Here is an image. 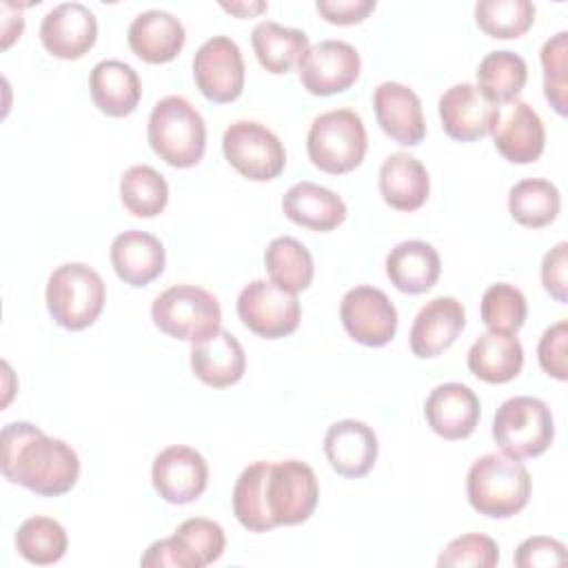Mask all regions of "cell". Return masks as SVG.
Here are the masks:
<instances>
[{
  "label": "cell",
  "mask_w": 568,
  "mask_h": 568,
  "mask_svg": "<svg viewBox=\"0 0 568 568\" xmlns=\"http://www.w3.org/2000/svg\"><path fill=\"white\" fill-rule=\"evenodd\" d=\"M2 475L42 497L69 493L80 477L78 453L31 422H11L0 433Z\"/></svg>",
  "instance_id": "obj_1"
},
{
  "label": "cell",
  "mask_w": 568,
  "mask_h": 568,
  "mask_svg": "<svg viewBox=\"0 0 568 568\" xmlns=\"http://www.w3.org/2000/svg\"><path fill=\"white\" fill-rule=\"evenodd\" d=\"M528 468L506 453H486L473 462L466 475L470 506L486 517L506 519L517 515L530 499Z\"/></svg>",
  "instance_id": "obj_2"
},
{
  "label": "cell",
  "mask_w": 568,
  "mask_h": 568,
  "mask_svg": "<svg viewBox=\"0 0 568 568\" xmlns=\"http://www.w3.org/2000/svg\"><path fill=\"white\" fill-rule=\"evenodd\" d=\"M146 135L153 153L175 169L195 166L206 149L204 120L182 95H166L155 102Z\"/></svg>",
  "instance_id": "obj_3"
},
{
  "label": "cell",
  "mask_w": 568,
  "mask_h": 568,
  "mask_svg": "<svg viewBox=\"0 0 568 568\" xmlns=\"http://www.w3.org/2000/svg\"><path fill=\"white\" fill-rule=\"evenodd\" d=\"M366 126L353 109H331L320 113L306 135L308 160L331 175L357 169L366 155Z\"/></svg>",
  "instance_id": "obj_4"
},
{
  "label": "cell",
  "mask_w": 568,
  "mask_h": 568,
  "mask_svg": "<svg viewBox=\"0 0 568 568\" xmlns=\"http://www.w3.org/2000/svg\"><path fill=\"white\" fill-rule=\"evenodd\" d=\"M151 320L162 333L193 344L222 328L217 297L195 284H175L162 291L151 304Z\"/></svg>",
  "instance_id": "obj_5"
},
{
  "label": "cell",
  "mask_w": 568,
  "mask_h": 568,
  "mask_svg": "<svg viewBox=\"0 0 568 568\" xmlns=\"http://www.w3.org/2000/svg\"><path fill=\"white\" fill-rule=\"evenodd\" d=\"M47 308L53 322L67 331L91 326L104 308V282L100 273L82 262L58 266L47 282Z\"/></svg>",
  "instance_id": "obj_6"
},
{
  "label": "cell",
  "mask_w": 568,
  "mask_h": 568,
  "mask_svg": "<svg viewBox=\"0 0 568 568\" xmlns=\"http://www.w3.org/2000/svg\"><path fill=\"white\" fill-rule=\"evenodd\" d=\"M552 437V413L539 397L515 395L493 417V439L510 457H537L550 448Z\"/></svg>",
  "instance_id": "obj_7"
},
{
  "label": "cell",
  "mask_w": 568,
  "mask_h": 568,
  "mask_svg": "<svg viewBox=\"0 0 568 568\" xmlns=\"http://www.w3.org/2000/svg\"><path fill=\"white\" fill-rule=\"evenodd\" d=\"M226 162L253 182L275 180L286 164V151L280 138L260 122L237 120L222 135Z\"/></svg>",
  "instance_id": "obj_8"
},
{
  "label": "cell",
  "mask_w": 568,
  "mask_h": 568,
  "mask_svg": "<svg viewBox=\"0 0 568 568\" xmlns=\"http://www.w3.org/2000/svg\"><path fill=\"white\" fill-rule=\"evenodd\" d=\"M320 499V484L313 468L300 459L271 462L266 473V508L275 526L306 521Z\"/></svg>",
  "instance_id": "obj_9"
},
{
  "label": "cell",
  "mask_w": 568,
  "mask_h": 568,
  "mask_svg": "<svg viewBox=\"0 0 568 568\" xmlns=\"http://www.w3.org/2000/svg\"><path fill=\"white\" fill-rule=\"evenodd\" d=\"M237 315L251 333L280 339L297 328L302 308L295 293L271 280H253L237 295Z\"/></svg>",
  "instance_id": "obj_10"
},
{
  "label": "cell",
  "mask_w": 568,
  "mask_h": 568,
  "mask_svg": "<svg viewBox=\"0 0 568 568\" xmlns=\"http://www.w3.org/2000/svg\"><path fill=\"white\" fill-rule=\"evenodd\" d=\"M193 78L200 93L217 104L233 102L244 89V60L235 40L213 36L193 55Z\"/></svg>",
  "instance_id": "obj_11"
},
{
  "label": "cell",
  "mask_w": 568,
  "mask_h": 568,
  "mask_svg": "<svg viewBox=\"0 0 568 568\" xmlns=\"http://www.w3.org/2000/svg\"><path fill=\"white\" fill-rule=\"evenodd\" d=\"M362 60L353 44L344 40H320L308 47L300 62V80L313 95H333L346 91L359 78Z\"/></svg>",
  "instance_id": "obj_12"
},
{
  "label": "cell",
  "mask_w": 568,
  "mask_h": 568,
  "mask_svg": "<svg viewBox=\"0 0 568 568\" xmlns=\"http://www.w3.org/2000/svg\"><path fill=\"white\" fill-rule=\"evenodd\" d=\"M344 331L364 346H384L397 333V308L390 297L375 286H355L339 304Z\"/></svg>",
  "instance_id": "obj_13"
},
{
  "label": "cell",
  "mask_w": 568,
  "mask_h": 568,
  "mask_svg": "<svg viewBox=\"0 0 568 568\" xmlns=\"http://www.w3.org/2000/svg\"><path fill=\"white\" fill-rule=\"evenodd\" d=\"M151 479L164 501L191 504L206 490L209 466L195 448L175 444L155 455Z\"/></svg>",
  "instance_id": "obj_14"
},
{
  "label": "cell",
  "mask_w": 568,
  "mask_h": 568,
  "mask_svg": "<svg viewBox=\"0 0 568 568\" xmlns=\"http://www.w3.org/2000/svg\"><path fill=\"white\" fill-rule=\"evenodd\" d=\"M499 118V106L493 104L477 84L462 82L446 89L439 98V120L448 138L473 142L490 133Z\"/></svg>",
  "instance_id": "obj_15"
},
{
  "label": "cell",
  "mask_w": 568,
  "mask_h": 568,
  "mask_svg": "<svg viewBox=\"0 0 568 568\" xmlns=\"http://www.w3.org/2000/svg\"><path fill=\"white\" fill-rule=\"evenodd\" d=\"M98 38V20L82 2L55 4L40 22L44 49L60 60L82 58Z\"/></svg>",
  "instance_id": "obj_16"
},
{
  "label": "cell",
  "mask_w": 568,
  "mask_h": 568,
  "mask_svg": "<svg viewBox=\"0 0 568 568\" xmlns=\"http://www.w3.org/2000/svg\"><path fill=\"white\" fill-rule=\"evenodd\" d=\"M490 133L495 149L513 164H530L544 153V122L524 100H515L506 109H499V118Z\"/></svg>",
  "instance_id": "obj_17"
},
{
  "label": "cell",
  "mask_w": 568,
  "mask_h": 568,
  "mask_svg": "<svg viewBox=\"0 0 568 568\" xmlns=\"http://www.w3.org/2000/svg\"><path fill=\"white\" fill-rule=\"evenodd\" d=\"M373 109L382 131L397 144L415 146L426 135L419 95L402 82H382L373 91Z\"/></svg>",
  "instance_id": "obj_18"
},
{
  "label": "cell",
  "mask_w": 568,
  "mask_h": 568,
  "mask_svg": "<svg viewBox=\"0 0 568 568\" xmlns=\"http://www.w3.org/2000/svg\"><path fill=\"white\" fill-rule=\"evenodd\" d=\"M466 324V311L455 297H433L426 302L410 326V351L419 359L442 355L459 337Z\"/></svg>",
  "instance_id": "obj_19"
},
{
  "label": "cell",
  "mask_w": 568,
  "mask_h": 568,
  "mask_svg": "<svg viewBox=\"0 0 568 568\" xmlns=\"http://www.w3.org/2000/svg\"><path fill=\"white\" fill-rule=\"evenodd\" d=\"M479 397L459 382H446L430 390L424 404V417L433 433L444 439H466L479 422Z\"/></svg>",
  "instance_id": "obj_20"
},
{
  "label": "cell",
  "mask_w": 568,
  "mask_h": 568,
  "mask_svg": "<svg viewBox=\"0 0 568 568\" xmlns=\"http://www.w3.org/2000/svg\"><path fill=\"white\" fill-rule=\"evenodd\" d=\"M377 435L357 419H339L324 435V453L331 468L342 477H364L377 459Z\"/></svg>",
  "instance_id": "obj_21"
},
{
  "label": "cell",
  "mask_w": 568,
  "mask_h": 568,
  "mask_svg": "<svg viewBox=\"0 0 568 568\" xmlns=\"http://www.w3.org/2000/svg\"><path fill=\"white\" fill-rule=\"evenodd\" d=\"M131 51L151 64L171 62L184 47L186 33L180 18L162 9L138 13L126 31Z\"/></svg>",
  "instance_id": "obj_22"
},
{
  "label": "cell",
  "mask_w": 568,
  "mask_h": 568,
  "mask_svg": "<svg viewBox=\"0 0 568 568\" xmlns=\"http://www.w3.org/2000/svg\"><path fill=\"white\" fill-rule=\"evenodd\" d=\"M166 253L162 242L146 231H124L111 242L115 275L129 286H146L164 271Z\"/></svg>",
  "instance_id": "obj_23"
},
{
  "label": "cell",
  "mask_w": 568,
  "mask_h": 568,
  "mask_svg": "<svg viewBox=\"0 0 568 568\" xmlns=\"http://www.w3.org/2000/svg\"><path fill=\"white\" fill-rule=\"evenodd\" d=\"M191 371L206 386H233L246 371L244 348L233 333L220 328L213 337L191 346Z\"/></svg>",
  "instance_id": "obj_24"
},
{
  "label": "cell",
  "mask_w": 568,
  "mask_h": 568,
  "mask_svg": "<svg viewBox=\"0 0 568 568\" xmlns=\"http://www.w3.org/2000/svg\"><path fill=\"white\" fill-rule=\"evenodd\" d=\"M468 371L488 384H506L515 379L524 366V346L515 333L486 331L466 355Z\"/></svg>",
  "instance_id": "obj_25"
},
{
  "label": "cell",
  "mask_w": 568,
  "mask_h": 568,
  "mask_svg": "<svg viewBox=\"0 0 568 568\" xmlns=\"http://www.w3.org/2000/svg\"><path fill=\"white\" fill-rule=\"evenodd\" d=\"M282 211L291 222L320 233L333 231L346 220L344 200L335 191L308 180L293 184L284 193Z\"/></svg>",
  "instance_id": "obj_26"
},
{
  "label": "cell",
  "mask_w": 568,
  "mask_h": 568,
  "mask_svg": "<svg viewBox=\"0 0 568 568\" xmlns=\"http://www.w3.org/2000/svg\"><path fill=\"white\" fill-rule=\"evenodd\" d=\"M379 193L395 211L419 209L430 193L426 166L410 153H390L379 166Z\"/></svg>",
  "instance_id": "obj_27"
},
{
  "label": "cell",
  "mask_w": 568,
  "mask_h": 568,
  "mask_svg": "<svg viewBox=\"0 0 568 568\" xmlns=\"http://www.w3.org/2000/svg\"><path fill=\"white\" fill-rule=\"evenodd\" d=\"M89 89L93 104L109 118H124L133 113L142 98L138 73L122 60L98 62L91 69Z\"/></svg>",
  "instance_id": "obj_28"
},
{
  "label": "cell",
  "mask_w": 568,
  "mask_h": 568,
  "mask_svg": "<svg viewBox=\"0 0 568 568\" xmlns=\"http://www.w3.org/2000/svg\"><path fill=\"white\" fill-rule=\"evenodd\" d=\"M442 273L439 253L422 240L399 242L386 255V275L393 286L408 295L426 293L435 286Z\"/></svg>",
  "instance_id": "obj_29"
},
{
  "label": "cell",
  "mask_w": 568,
  "mask_h": 568,
  "mask_svg": "<svg viewBox=\"0 0 568 568\" xmlns=\"http://www.w3.org/2000/svg\"><path fill=\"white\" fill-rule=\"evenodd\" d=\"M251 44L257 62L268 73H288L302 53L308 49V36L302 29L284 27L273 20H262L251 33Z\"/></svg>",
  "instance_id": "obj_30"
},
{
  "label": "cell",
  "mask_w": 568,
  "mask_h": 568,
  "mask_svg": "<svg viewBox=\"0 0 568 568\" xmlns=\"http://www.w3.org/2000/svg\"><path fill=\"white\" fill-rule=\"evenodd\" d=\"M528 80V64L513 51H490L477 67V87L493 104H510Z\"/></svg>",
  "instance_id": "obj_31"
},
{
  "label": "cell",
  "mask_w": 568,
  "mask_h": 568,
  "mask_svg": "<svg viewBox=\"0 0 568 568\" xmlns=\"http://www.w3.org/2000/svg\"><path fill=\"white\" fill-rule=\"evenodd\" d=\"M264 266L271 275V282L291 293L308 288L315 273L311 251L291 235H282L268 242L264 251Z\"/></svg>",
  "instance_id": "obj_32"
},
{
  "label": "cell",
  "mask_w": 568,
  "mask_h": 568,
  "mask_svg": "<svg viewBox=\"0 0 568 568\" xmlns=\"http://www.w3.org/2000/svg\"><path fill=\"white\" fill-rule=\"evenodd\" d=\"M561 206L559 189L541 178H526L510 186L508 211L513 220L528 229H541L550 224Z\"/></svg>",
  "instance_id": "obj_33"
},
{
  "label": "cell",
  "mask_w": 568,
  "mask_h": 568,
  "mask_svg": "<svg viewBox=\"0 0 568 568\" xmlns=\"http://www.w3.org/2000/svg\"><path fill=\"white\" fill-rule=\"evenodd\" d=\"M268 464L271 462L248 464L233 486V515L251 532H266L275 528L266 508Z\"/></svg>",
  "instance_id": "obj_34"
},
{
  "label": "cell",
  "mask_w": 568,
  "mask_h": 568,
  "mask_svg": "<svg viewBox=\"0 0 568 568\" xmlns=\"http://www.w3.org/2000/svg\"><path fill=\"white\" fill-rule=\"evenodd\" d=\"M69 548L67 530L60 521L36 515L24 519L16 532V550L36 566H51L64 557Z\"/></svg>",
  "instance_id": "obj_35"
},
{
  "label": "cell",
  "mask_w": 568,
  "mask_h": 568,
  "mask_svg": "<svg viewBox=\"0 0 568 568\" xmlns=\"http://www.w3.org/2000/svg\"><path fill=\"white\" fill-rule=\"evenodd\" d=\"M120 197L131 215L155 217L169 202V184L153 166L133 164L120 178Z\"/></svg>",
  "instance_id": "obj_36"
},
{
  "label": "cell",
  "mask_w": 568,
  "mask_h": 568,
  "mask_svg": "<svg viewBox=\"0 0 568 568\" xmlns=\"http://www.w3.org/2000/svg\"><path fill=\"white\" fill-rule=\"evenodd\" d=\"M475 20L490 38H519L535 22V4L530 0H479Z\"/></svg>",
  "instance_id": "obj_37"
},
{
  "label": "cell",
  "mask_w": 568,
  "mask_h": 568,
  "mask_svg": "<svg viewBox=\"0 0 568 568\" xmlns=\"http://www.w3.org/2000/svg\"><path fill=\"white\" fill-rule=\"evenodd\" d=\"M479 313L488 331L517 333L526 322L528 306H526L524 293L517 286L497 282L484 291Z\"/></svg>",
  "instance_id": "obj_38"
},
{
  "label": "cell",
  "mask_w": 568,
  "mask_h": 568,
  "mask_svg": "<svg viewBox=\"0 0 568 568\" xmlns=\"http://www.w3.org/2000/svg\"><path fill=\"white\" fill-rule=\"evenodd\" d=\"M499 561V546L488 535L468 532L455 537L437 557L439 568H493Z\"/></svg>",
  "instance_id": "obj_39"
},
{
  "label": "cell",
  "mask_w": 568,
  "mask_h": 568,
  "mask_svg": "<svg viewBox=\"0 0 568 568\" xmlns=\"http://www.w3.org/2000/svg\"><path fill=\"white\" fill-rule=\"evenodd\" d=\"M566 58H568V33L559 31L541 47V67H544V93L550 106L566 115Z\"/></svg>",
  "instance_id": "obj_40"
},
{
  "label": "cell",
  "mask_w": 568,
  "mask_h": 568,
  "mask_svg": "<svg viewBox=\"0 0 568 568\" xmlns=\"http://www.w3.org/2000/svg\"><path fill=\"white\" fill-rule=\"evenodd\" d=\"M173 535H178L182 539V544L197 559L200 568L217 561L224 552V546H226V537H224L222 526L215 524L213 519H206V517L184 519L175 528Z\"/></svg>",
  "instance_id": "obj_41"
},
{
  "label": "cell",
  "mask_w": 568,
  "mask_h": 568,
  "mask_svg": "<svg viewBox=\"0 0 568 568\" xmlns=\"http://www.w3.org/2000/svg\"><path fill=\"white\" fill-rule=\"evenodd\" d=\"M566 342H568V322L559 320L557 324L548 326L537 344V359L546 375L564 382L568 377L566 366Z\"/></svg>",
  "instance_id": "obj_42"
},
{
  "label": "cell",
  "mask_w": 568,
  "mask_h": 568,
  "mask_svg": "<svg viewBox=\"0 0 568 568\" xmlns=\"http://www.w3.org/2000/svg\"><path fill=\"white\" fill-rule=\"evenodd\" d=\"M566 561V546L552 537H528L515 550V566L519 568H539V566H559Z\"/></svg>",
  "instance_id": "obj_43"
},
{
  "label": "cell",
  "mask_w": 568,
  "mask_h": 568,
  "mask_svg": "<svg viewBox=\"0 0 568 568\" xmlns=\"http://www.w3.org/2000/svg\"><path fill=\"white\" fill-rule=\"evenodd\" d=\"M144 568H200L197 559L178 535L153 541L140 559Z\"/></svg>",
  "instance_id": "obj_44"
},
{
  "label": "cell",
  "mask_w": 568,
  "mask_h": 568,
  "mask_svg": "<svg viewBox=\"0 0 568 568\" xmlns=\"http://www.w3.org/2000/svg\"><path fill=\"white\" fill-rule=\"evenodd\" d=\"M566 268H568V244L559 242L541 260V284L546 293H550V297H555L561 304L568 302Z\"/></svg>",
  "instance_id": "obj_45"
},
{
  "label": "cell",
  "mask_w": 568,
  "mask_h": 568,
  "mask_svg": "<svg viewBox=\"0 0 568 568\" xmlns=\"http://www.w3.org/2000/svg\"><path fill=\"white\" fill-rule=\"evenodd\" d=\"M377 7L375 0H317V13L333 24H355L362 22L373 9Z\"/></svg>",
  "instance_id": "obj_46"
},
{
  "label": "cell",
  "mask_w": 568,
  "mask_h": 568,
  "mask_svg": "<svg viewBox=\"0 0 568 568\" xmlns=\"http://www.w3.org/2000/svg\"><path fill=\"white\" fill-rule=\"evenodd\" d=\"M222 9L240 16V18H246V16H253V13H260L266 9L264 2H253V4H246V2H222Z\"/></svg>",
  "instance_id": "obj_47"
}]
</instances>
